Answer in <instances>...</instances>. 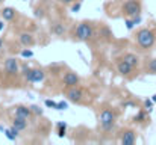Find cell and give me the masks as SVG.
Returning <instances> with one entry per match:
<instances>
[{"instance_id": "obj_1", "label": "cell", "mask_w": 156, "mask_h": 145, "mask_svg": "<svg viewBox=\"0 0 156 145\" xmlns=\"http://www.w3.org/2000/svg\"><path fill=\"white\" fill-rule=\"evenodd\" d=\"M136 43H138V46L143 50H150L156 43V36L153 33V30H150L147 27L140 29L136 32Z\"/></svg>"}, {"instance_id": "obj_2", "label": "cell", "mask_w": 156, "mask_h": 145, "mask_svg": "<svg viewBox=\"0 0 156 145\" xmlns=\"http://www.w3.org/2000/svg\"><path fill=\"white\" fill-rule=\"evenodd\" d=\"M99 123H100V129L103 132H112L115 129V113L109 109H103L100 116H99Z\"/></svg>"}, {"instance_id": "obj_3", "label": "cell", "mask_w": 156, "mask_h": 145, "mask_svg": "<svg viewBox=\"0 0 156 145\" xmlns=\"http://www.w3.org/2000/svg\"><path fill=\"white\" fill-rule=\"evenodd\" d=\"M74 36L79 41H88V40H91V36H93V26L88 21L79 23L77 27H76V30H74Z\"/></svg>"}, {"instance_id": "obj_4", "label": "cell", "mask_w": 156, "mask_h": 145, "mask_svg": "<svg viewBox=\"0 0 156 145\" xmlns=\"http://www.w3.org/2000/svg\"><path fill=\"white\" fill-rule=\"evenodd\" d=\"M141 9H143V6H141V2L140 0H126L123 3V8H121L123 14L126 17H130V18L135 17V15H140L141 14Z\"/></svg>"}, {"instance_id": "obj_5", "label": "cell", "mask_w": 156, "mask_h": 145, "mask_svg": "<svg viewBox=\"0 0 156 145\" xmlns=\"http://www.w3.org/2000/svg\"><path fill=\"white\" fill-rule=\"evenodd\" d=\"M20 70H21V67H20V64H18V60L15 57H8L5 60V71H6V74L15 76V74L20 73Z\"/></svg>"}, {"instance_id": "obj_6", "label": "cell", "mask_w": 156, "mask_h": 145, "mask_svg": "<svg viewBox=\"0 0 156 145\" xmlns=\"http://www.w3.org/2000/svg\"><path fill=\"white\" fill-rule=\"evenodd\" d=\"M79 82H80V77H79L76 73H73V71H68V73H65V76L62 77V83H64L67 88L77 86V85H79Z\"/></svg>"}, {"instance_id": "obj_7", "label": "cell", "mask_w": 156, "mask_h": 145, "mask_svg": "<svg viewBox=\"0 0 156 145\" xmlns=\"http://www.w3.org/2000/svg\"><path fill=\"white\" fill-rule=\"evenodd\" d=\"M136 142V132L132 129H127L121 135V144L123 145H133Z\"/></svg>"}, {"instance_id": "obj_8", "label": "cell", "mask_w": 156, "mask_h": 145, "mask_svg": "<svg viewBox=\"0 0 156 145\" xmlns=\"http://www.w3.org/2000/svg\"><path fill=\"white\" fill-rule=\"evenodd\" d=\"M133 65H130L127 60H124V59H121V60H118L117 62V71L121 74V76H130V73L133 71Z\"/></svg>"}, {"instance_id": "obj_9", "label": "cell", "mask_w": 156, "mask_h": 145, "mask_svg": "<svg viewBox=\"0 0 156 145\" xmlns=\"http://www.w3.org/2000/svg\"><path fill=\"white\" fill-rule=\"evenodd\" d=\"M67 97H68V100L73 101V103H80V101H82V97H83V92H82L80 88L73 86V88H68Z\"/></svg>"}, {"instance_id": "obj_10", "label": "cell", "mask_w": 156, "mask_h": 145, "mask_svg": "<svg viewBox=\"0 0 156 145\" xmlns=\"http://www.w3.org/2000/svg\"><path fill=\"white\" fill-rule=\"evenodd\" d=\"M14 112H15V115H17V116H23V118H26V119H30V118H32V115H34V112H32L30 106L27 107V106H23V104L15 106V107H14Z\"/></svg>"}, {"instance_id": "obj_11", "label": "cell", "mask_w": 156, "mask_h": 145, "mask_svg": "<svg viewBox=\"0 0 156 145\" xmlns=\"http://www.w3.org/2000/svg\"><path fill=\"white\" fill-rule=\"evenodd\" d=\"M21 74L29 83H34V68H30L27 64L21 65Z\"/></svg>"}, {"instance_id": "obj_12", "label": "cell", "mask_w": 156, "mask_h": 145, "mask_svg": "<svg viewBox=\"0 0 156 145\" xmlns=\"http://www.w3.org/2000/svg\"><path fill=\"white\" fill-rule=\"evenodd\" d=\"M20 43H21L24 47H32V46L35 44V38H34V35H32V33L24 32V33H21V35H20Z\"/></svg>"}, {"instance_id": "obj_13", "label": "cell", "mask_w": 156, "mask_h": 145, "mask_svg": "<svg viewBox=\"0 0 156 145\" xmlns=\"http://www.w3.org/2000/svg\"><path fill=\"white\" fill-rule=\"evenodd\" d=\"M2 17H3V20L5 21H11V20H14L15 18V15H17V11L14 9V8H9V6H6V8H3L2 9Z\"/></svg>"}, {"instance_id": "obj_14", "label": "cell", "mask_w": 156, "mask_h": 145, "mask_svg": "<svg viewBox=\"0 0 156 145\" xmlns=\"http://www.w3.org/2000/svg\"><path fill=\"white\" fill-rule=\"evenodd\" d=\"M12 126H15L20 132H23V130H26L27 129V119L26 118H23V116H14V119H12Z\"/></svg>"}, {"instance_id": "obj_15", "label": "cell", "mask_w": 156, "mask_h": 145, "mask_svg": "<svg viewBox=\"0 0 156 145\" xmlns=\"http://www.w3.org/2000/svg\"><path fill=\"white\" fill-rule=\"evenodd\" d=\"M50 30H52V33H55L56 36H64V33H65V26H64L62 23L56 21V23H53L52 26H50Z\"/></svg>"}, {"instance_id": "obj_16", "label": "cell", "mask_w": 156, "mask_h": 145, "mask_svg": "<svg viewBox=\"0 0 156 145\" xmlns=\"http://www.w3.org/2000/svg\"><path fill=\"white\" fill-rule=\"evenodd\" d=\"M46 79V73L43 68H34V83H41Z\"/></svg>"}, {"instance_id": "obj_17", "label": "cell", "mask_w": 156, "mask_h": 145, "mask_svg": "<svg viewBox=\"0 0 156 145\" xmlns=\"http://www.w3.org/2000/svg\"><path fill=\"white\" fill-rule=\"evenodd\" d=\"M123 59L124 60H127L130 65H133V67H138L140 65V57L135 54V53H126L124 56H123Z\"/></svg>"}, {"instance_id": "obj_18", "label": "cell", "mask_w": 156, "mask_h": 145, "mask_svg": "<svg viewBox=\"0 0 156 145\" xmlns=\"http://www.w3.org/2000/svg\"><path fill=\"white\" fill-rule=\"evenodd\" d=\"M56 127H58V136L59 138H64L65 133H67V124L65 123H58Z\"/></svg>"}, {"instance_id": "obj_19", "label": "cell", "mask_w": 156, "mask_h": 145, "mask_svg": "<svg viewBox=\"0 0 156 145\" xmlns=\"http://www.w3.org/2000/svg\"><path fill=\"white\" fill-rule=\"evenodd\" d=\"M147 73L149 74H156V57L149 60V64H147Z\"/></svg>"}, {"instance_id": "obj_20", "label": "cell", "mask_w": 156, "mask_h": 145, "mask_svg": "<svg viewBox=\"0 0 156 145\" xmlns=\"http://www.w3.org/2000/svg\"><path fill=\"white\" fill-rule=\"evenodd\" d=\"M146 121V112L144 110H140L135 116H133V123H143Z\"/></svg>"}, {"instance_id": "obj_21", "label": "cell", "mask_w": 156, "mask_h": 145, "mask_svg": "<svg viewBox=\"0 0 156 145\" xmlns=\"http://www.w3.org/2000/svg\"><path fill=\"white\" fill-rule=\"evenodd\" d=\"M20 54H21V57H26V59H29V57H32L34 56V51L30 50L29 47H26V48H23L21 51H20Z\"/></svg>"}, {"instance_id": "obj_22", "label": "cell", "mask_w": 156, "mask_h": 145, "mask_svg": "<svg viewBox=\"0 0 156 145\" xmlns=\"http://www.w3.org/2000/svg\"><path fill=\"white\" fill-rule=\"evenodd\" d=\"M124 24H126V29L127 30H132L136 24H135V21H133V18H130V17H127L126 20H124Z\"/></svg>"}, {"instance_id": "obj_23", "label": "cell", "mask_w": 156, "mask_h": 145, "mask_svg": "<svg viewBox=\"0 0 156 145\" xmlns=\"http://www.w3.org/2000/svg\"><path fill=\"white\" fill-rule=\"evenodd\" d=\"M153 104H155V101H153L152 98H147V100H144V107H146V110H147V112H152V109H153Z\"/></svg>"}, {"instance_id": "obj_24", "label": "cell", "mask_w": 156, "mask_h": 145, "mask_svg": "<svg viewBox=\"0 0 156 145\" xmlns=\"http://www.w3.org/2000/svg\"><path fill=\"white\" fill-rule=\"evenodd\" d=\"M3 133H5V136H6L9 141H15V139L18 138V136H15V135L12 133V130H11V129H5V130H3Z\"/></svg>"}, {"instance_id": "obj_25", "label": "cell", "mask_w": 156, "mask_h": 145, "mask_svg": "<svg viewBox=\"0 0 156 145\" xmlns=\"http://www.w3.org/2000/svg\"><path fill=\"white\" fill-rule=\"evenodd\" d=\"M100 32H102V36H105L106 40H111V38L114 36V35H112V32H111L106 26H103V27H102V30H100Z\"/></svg>"}, {"instance_id": "obj_26", "label": "cell", "mask_w": 156, "mask_h": 145, "mask_svg": "<svg viewBox=\"0 0 156 145\" xmlns=\"http://www.w3.org/2000/svg\"><path fill=\"white\" fill-rule=\"evenodd\" d=\"M30 109H32L34 115H38V116H41V115L44 113V110H43L40 106H37V104H32V106H30Z\"/></svg>"}, {"instance_id": "obj_27", "label": "cell", "mask_w": 156, "mask_h": 145, "mask_svg": "<svg viewBox=\"0 0 156 145\" xmlns=\"http://www.w3.org/2000/svg\"><path fill=\"white\" fill-rule=\"evenodd\" d=\"M80 8H82V2H76V3L73 2V5H71V8H70V9H71V12H74V14H76V12H79V11H80Z\"/></svg>"}, {"instance_id": "obj_28", "label": "cell", "mask_w": 156, "mask_h": 145, "mask_svg": "<svg viewBox=\"0 0 156 145\" xmlns=\"http://www.w3.org/2000/svg\"><path fill=\"white\" fill-rule=\"evenodd\" d=\"M44 104H46V107H52V109H58V103L56 101H53L50 98H47L46 101H44Z\"/></svg>"}, {"instance_id": "obj_29", "label": "cell", "mask_w": 156, "mask_h": 145, "mask_svg": "<svg viewBox=\"0 0 156 145\" xmlns=\"http://www.w3.org/2000/svg\"><path fill=\"white\" fill-rule=\"evenodd\" d=\"M34 15H35L37 18H44V17H46L44 9H41V8H37V9H35V12H34Z\"/></svg>"}, {"instance_id": "obj_30", "label": "cell", "mask_w": 156, "mask_h": 145, "mask_svg": "<svg viewBox=\"0 0 156 145\" xmlns=\"http://www.w3.org/2000/svg\"><path fill=\"white\" fill-rule=\"evenodd\" d=\"M67 109H68V103H67V101L62 100V101L58 103V109H56V110H67Z\"/></svg>"}, {"instance_id": "obj_31", "label": "cell", "mask_w": 156, "mask_h": 145, "mask_svg": "<svg viewBox=\"0 0 156 145\" xmlns=\"http://www.w3.org/2000/svg\"><path fill=\"white\" fill-rule=\"evenodd\" d=\"M123 107H136V103L135 101H124Z\"/></svg>"}, {"instance_id": "obj_32", "label": "cell", "mask_w": 156, "mask_h": 145, "mask_svg": "<svg viewBox=\"0 0 156 145\" xmlns=\"http://www.w3.org/2000/svg\"><path fill=\"white\" fill-rule=\"evenodd\" d=\"M132 18H133L135 24H140V23L143 21V18H141V14H140V15H135V17H132Z\"/></svg>"}, {"instance_id": "obj_33", "label": "cell", "mask_w": 156, "mask_h": 145, "mask_svg": "<svg viewBox=\"0 0 156 145\" xmlns=\"http://www.w3.org/2000/svg\"><path fill=\"white\" fill-rule=\"evenodd\" d=\"M61 3H64V5H70V3H73L74 0H59Z\"/></svg>"}, {"instance_id": "obj_34", "label": "cell", "mask_w": 156, "mask_h": 145, "mask_svg": "<svg viewBox=\"0 0 156 145\" xmlns=\"http://www.w3.org/2000/svg\"><path fill=\"white\" fill-rule=\"evenodd\" d=\"M3 29H5V23H3V21H0V32H2Z\"/></svg>"}, {"instance_id": "obj_35", "label": "cell", "mask_w": 156, "mask_h": 145, "mask_svg": "<svg viewBox=\"0 0 156 145\" xmlns=\"http://www.w3.org/2000/svg\"><path fill=\"white\" fill-rule=\"evenodd\" d=\"M2 48H3V40L0 38V50H2Z\"/></svg>"}, {"instance_id": "obj_36", "label": "cell", "mask_w": 156, "mask_h": 145, "mask_svg": "<svg viewBox=\"0 0 156 145\" xmlns=\"http://www.w3.org/2000/svg\"><path fill=\"white\" fill-rule=\"evenodd\" d=\"M152 100H153V101L156 103V94H155V95H152Z\"/></svg>"}, {"instance_id": "obj_37", "label": "cell", "mask_w": 156, "mask_h": 145, "mask_svg": "<svg viewBox=\"0 0 156 145\" xmlns=\"http://www.w3.org/2000/svg\"><path fill=\"white\" fill-rule=\"evenodd\" d=\"M111 2H118V0H111Z\"/></svg>"}, {"instance_id": "obj_38", "label": "cell", "mask_w": 156, "mask_h": 145, "mask_svg": "<svg viewBox=\"0 0 156 145\" xmlns=\"http://www.w3.org/2000/svg\"><path fill=\"white\" fill-rule=\"evenodd\" d=\"M3 2H5V0H0V3H3Z\"/></svg>"}]
</instances>
